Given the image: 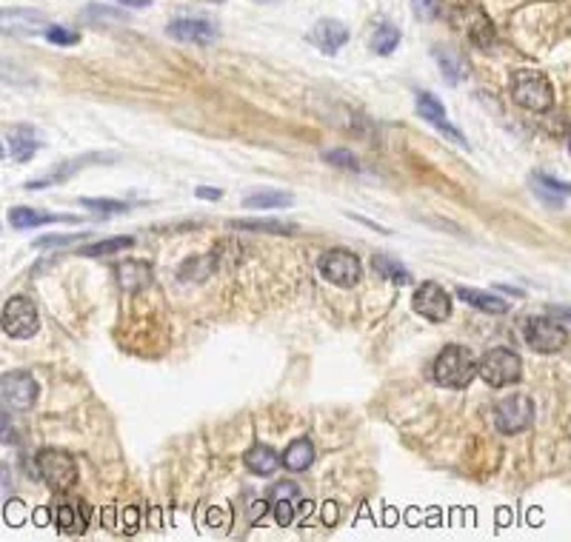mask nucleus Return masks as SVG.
Listing matches in <instances>:
<instances>
[{
    "label": "nucleus",
    "instance_id": "obj_1",
    "mask_svg": "<svg viewBox=\"0 0 571 542\" xmlns=\"http://www.w3.org/2000/svg\"><path fill=\"white\" fill-rule=\"evenodd\" d=\"M434 380L443 388H466L477 377V360L463 345H446L434 360Z\"/></svg>",
    "mask_w": 571,
    "mask_h": 542
},
{
    "label": "nucleus",
    "instance_id": "obj_2",
    "mask_svg": "<svg viewBox=\"0 0 571 542\" xmlns=\"http://www.w3.org/2000/svg\"><path fill=\"white\" fill-rule=\"evenodd\" d=\"M512 97L528 112H548L555 106V89L543 72L520 69L512 75Z\"/></svg>",
    "mask_w": 571,
    "mask_h": 542
},
{
    "label": "nucleus",
    "instance_id": "obj_3",
    "mask_svg": "<svg viewBox=\"0 0 571 542\" xmlns=\"http://www.w3.org/2000/svg\"><path fill=\"white\" fill-rule=\"evenodd\" d=\"M37 474L52 491H69L72 486H77V463L63 448L37 451Z\"/></svg>",
    "mask_w": 571,
    "mask_h": 542
},
{
    "label": "nucleus",
    "instance_id": "obj_4",
    "mask_svg": "<svg viewBox=\"0 0 571 542\" xmlns=\"http://www.w3.org/2000/svg\"><path fill=\"white\" fill-rule=\"evenodd\" d=\"M477 377H483L492 388L515 385L523 377V360L512 349H492L477 363Z\"/></svg>",
    "mask_w": 571,
    "mask_h": 542
},
{
    "label": "nucleus",
    "instance_id": "obj_5",
    "mask_svg": "<svg viewBox=\"0 0 571 542\" xmlns=\"http://www.w3.org/2000/svg\"><path fill=\"white\" fill-rule=\"evenodd\" d=\"M317 271H321L323 280H329L331 286H341V289L357 286V283H361V277H363L361 257L346 251V249L326 251L321 260H317Z\"/></svg>",
    "mask_w": 571,
    "mask_h": 542
},
{
    "label": "nucleus",
    "instance_id": "obj_6",
    "mask_svg": "<svg viewBox=\"0 0 571 542\" xmlns=\"http://www.w3.org/2000/svg\"><path fill=\"white\" fill-rule=\"evenodd\" d=\"M523 340L528 343V349H535L537 354H555L568 343V332L563 322L552 317H532L523 325Z\"/></svg>",
    "mask_w": 571,
    "mask_h": 542
},
{
    "label": "nucleus",
    "instance_id": "obj_7",
    "mask_svg": "<svg viewBox=\"0 0 571 542\" xmlns=\"http://www.w3.org/2000/svg\"><path fill=\"white\" fill-rule=\"evenodd\" d=\"M0 317H4V332L12 340H29L40 329L37 309H35V302L29 297H9Z\"/></svg>",
    "mask_w": 571,
    "mask_h": 542
},
{
    "label": "nucleus",
    "instance_id": "obj_8",
    "mask_svg": "<svg viewBox=\"0 0 571 542\" xmlns=\"http://www.w3.org/2000/svg\"><path fill=\"white\" fill-rule=\"evenodd\" d=\"M535 423V403L525 394H512L497 403L495 425L500 434H520Z\"/></svg>",
    "mask_w": 571,
    "mask_h": 542
},
{
    "label": "nucleus",
    "instance_id": "obj_9",
    "mask_svg": "<svg viewBox=\"0 0 571 542\" xmlns=\"http://www.w3.org/2000/svg\"><path fill=\"white\" fill-rule=\"evenodd\" d=\"M412 309L429 322H446L452 317V297L440 283H423L414 289Z\"/></svg>",
    "mask_w": 571,
    "mask_h": 542
},
{
    "label": "nucleus",
    "instance_id": "obj_10",
    "mask_svg": "<svg viewBox=\"0 0 571 542\" xmlns=\"http://www.w3.org/2000/svg\"><path fill=\"white\" fill-rule=\"evenodd\" d=\"M0 392H4L6 405L26 411L37 400V383L29 372H6L0 377Z\"/></svg>",
    "mask_w": 571,
    "mask_h": 542
},
{
    "label": "nucleus",
    "instance_id": "obj_11",
    "mask_svg": "<svg viewBox=\"0 0 571 542\" xmlns=\"http://www.w3.org/2000/svg\"><path fill=\"white\" fill-rule=\"evenodd\" d=\"M166 32L168 37L180 43H195V46H206V43L218 37V26L206 17H175Z\"/></svg>",
    "mask_w": 571,
    "mask_h": 542
},
{
    "label": "nucleus",
    "instance_id": "obj_12",
    "mask_svg": "<svg viewBox=\"0 0 571 542\" xmlns=\"http://www.w3.org/2000/svg\"><path fill=\"white\" fill-rule=\"evenodd\" d=\"M269 503L274 508V519H278V526L286 528V526L294 523V514H298V508H301V491L294 483H278L271 488Z\"/></svg>",
    "mask_w": 571,
    "mask_h": 542
},
{
    "label": "nucleus",
    "instance_id": "obj_13",
    "mask_svg": "<svg viewBox=\"0 0 571 542\" xmlns=\"http://www.w3.org/2000/svg\"><path fill=\"white\" fill-rule=\"evenodd\" d=\"M309 40H311L314 46L321 49V52L334 55V52L341 49L343 43L349 40V29L341 24V20H334V17H323V20H317L314 29L309 32Z\"/></svg>",
    "mask_w": 571,
    "mask_h": 542
},
{
    "label": "nucleus",
    "instance_id": "obj_14",
    "mask_svg": "<svg viewBox=\"0 0 571 542\" xmlns=\"http://www.w3.org/2000/svg\"><path fill=\"white\" fill-rule=\"evenodd\" d=\"M106 160H117L115 155H87V158H75V160H66V163H60L55 171H49V175L44 178H37V180H29L24 189L29 191H37V189H46V186H55V183H63V180H69L75 171H80L87 163H106Z\"/></svg>",
    "mask_w": 571,
    "mask_h": 542
},
{
    "label": "nucleus",
    "instance_id": "obj_15",
    "mask_svg": "<svg viewBox=\"0 0 571 542\" xmlns=\"http://www.w3.org/2000/svg\"><path fill=\"white\" fill-rule=\"evenodd\" d=\"M9 223L12 229H37V226H49V223H77V217L72 214H49L40 209H29V206H15L9 209Z\"/></svg>",
    "mask_w": 571,
    "mask_h": 542
},
{
    "label": "nucleus",
    "instance_id": "obj_16",
    "mask_svg": "<svg viewBox=\"0 0 571 542\" xmlns=\"http://www.w3.org/2000/svg\"><path fill=\"white\" fill-rule=\"evenodd\" d=\"M417 112L423 115V120H429L434 128H440V132H446L454 143L466 146V140H463V135L457 132V128H452V123H449V118H446V108H443V103H440L434 95H429V92H420V95H417Z\"/></svg>",
    "mask_w": 571,
    "mask_h": 542
},
{
    "label": "nucleus",
    "instance_id": "obj_17",
    "mask_svg": "<svg viewBox=\"0 0 571 542\" xmlns=\"http://www.w3.org/2000/svg\"><path fill=\"white\" fill-rule=\"evenodd\" d=\"M37 148H40V140L35 135V128H26V126H20L15 128L12 135H6V151H4V158L15 160V163H26L37 155Z\"/></svg>",
    "mask_w": 571,
    "mask_h": 542
},
{
    "label": "nucleus",
    "instance_id": "obj_18",
    "mask_svg": "<svg viewBox=\"0 0 571 542\" xmlns=\"http://www.w3.org/2000/svg\"><path fill=\"white\" fill-rule=\"evenodd\" d=\"M243 463H246V468H249L251 474H258V476H271L274 471H278V468L283 465V457H280V454L274 451L271 445L258 443V445H251V448L243 454Z\"/></svg>",
    "mask_w": 571,
    "mask_h": 542
},
{
    "label": "nucleus",
    "instance_id": "obj_19",
    "mask_svg": "<svg viewBox=\"0 0 571 542\" xmlns=\"http://www.w3.org/2000/svg\"><path fill=\"white\" fill-rule=\"evenodd\" d=\"M115 274H117L120 289H126V291H140V289H146L152 283V266L140 263V260H126V263H117Z\"/></svg>",
    "mask_w": 571,
    "mask_h": 542
},
{
    "label": "nucleus",
    "instance_id": "obj_20",
    "mask_svg": "<svg viewBox=\"0 0 571 542\" xmlns=\"http://www.w3.org/2000/svg\"><path fill=\"white\" fill-rule=\"evenodd\" d=\"M457 297L466 302V306H472L477 312H485V314H509V309H512V302H505L503 297L480 291V289H469V286H460Z\"/></svg>",
    "mask_w": 571,
    "mask_h": 542
},
{
    "label": "nucleus",
    "instance_id": "obj_21",
    "mask_svg": "<svg viewBox=\"0 0 571 542\" xmlns=\"http://www.w3.org/2000/svg\"><path fill=\"white\" fill-rule=\"evenodd\" d=\"M535 186H537L535 191L540 194V198L548 206H563V198H571V183L546 175V171H537V175H535Z\"/></svg>",
    "mask_w": 571,
    "mask_h": 542
},
{
    "label": "nucleus",
    "instance_id": "obj_22",
    "mask_svg": "<svg viewBox=\"0 0 571 542\" xmlns=\"http://www.w3.org/2000/svg\"><path fill=\"white\" fill-rule=\"evenodd\" d=\"M4 24H6V32H40V29H49L46 17L37 15V12H26V9H12V12H4Z\"/></svg>",
    "mask_w": 571,
    "mask_h": 542
},
{
    "label": "nucleus",
    "instance_id": "obj_23",
    "mask_svg": "<svg viewBox=\"0 0 571 542\" xmlns=\"http://www.w3.org/2000/svg\"><path fill=\"white\" fill-rule=\"evenodd\" d=\"M314 463V445L309 437L294 440L286 451H283V465L289 471H306Z\"/></svg>",
    "mask_w": 571,
    "mask_h": 542
},
{
    "label": "nucleus",
    "instance_id": "obj_24",
    "mask_svg": "<svg viewBox=\"0 0 571 542\" xmlns=\"http://www.w3.org/2000/svg\"><path fill=\"white\" fill-rule=\"evenodd\" d=\"M294 198L286 191H278V189H266V191H258V194H249L243 200L246 209H286L291 206Z\"/></svg>",
    "mask_w": 571,
    "mask_h": 542
},
{
    "label": "nucleus",
    "instance_id": "obj_25",
    "mask_svg": "<svg viewBox=\"0 0 571 542\" xmlns=\"http://www.w3.org/2000/svg\"><path fill=\"white\" fill-rule=\"evenodd\" d=\"M55 526L66 534H83L87 531V511H77V506H57Z\"/></svg>",
    "mask_w": 571,
    "mask_h": 542
},
{
    "label": "nucleus",
    "instance_id": "obj_26",
    "mask_svg": "<svg viewBox=\"0 0 571 542\" xmlns=\"http://www.w3.org/2000/svg\"><path fill=\"white\" fill-rule=\"evenodd\" d=\"M434 60L440 63L443 75H446L449 83H460L463 77H466V63H463V57L452 49H434Z\"/></svg>",
    "mask_w": 571,
    "mask_h": 542
},
{
    "label": "nucleus",
    "instance_id": "obj_27",
    "mask_svg": "<svg viewBox=\"0 0 571 542\" xmlns=\"http://www.w3.org/2000/svg\"><path fill=\"white\" fill-rule=\"evenodd\" d=\"M372 266H374V271H377L380 277L392 280V283H397V286H406V283H412V274H409V269H403L400 263H394L392 257L377 254V257L372 260Z\"/></svg>",
    "mask_w": 571,
    "mask_h": 542
},
{
    "label": "nucleus",
    "instance_id": "obj_28",
    "mask_svg": "<svg viewBox=\"0 0 571 542\" xmlns=\"http://www.w3.org/2000/svg\"><path fill=\"white\" fill-rule=\"evenodd\" d=\"M135 246V237H112V240H97L92 246H83L77 254L80 257H106V254H117Z\"/></svg>",
    "mask_w": 571,
    "mask_h": 542
},
{
    "label": "nucleus",
    "instance_id": "obj_29",
    "mask_svg": "<svg viewBox=\"0 0 571 542\" xmlns=\"http://www.w3.org/2000/svg\"><path fill=\"white\" fill-rule=\"evenodd\" d=\"M231 229L240 231H266V234H291L298 231L291 223H280V220H231Z\"/></svg>",
    "mask_w": 571,
    "mask_h": 542
},
{
    "label": "nucleus",
    "instance_id": "obj_30",
    "mask_svg": "<svg viewBox=\"0 0 571 542\" xmlns=\"http://www.w3.org/2000/svg\"><path fill=\"white\" fill-rule=\"evenodd\" d=\"M397 43H400V32L389 24L383 26H377V32L372 35V49L377 55H392L397 49Z\"/></svg>",
    "mask_w": 571,
    "mask_h": 542
},
{
    "label": "nucleus",
    "instance_id": "obj_31",
    "mask_svg": "<svg viewBox=\"0 0 571 542\" xmlns=\"http://www.w3.org/2000/svg\"><path fill=\"white\" fill-rule=\"evenodd\" d=\"M80 206L89 209V211H100V214H123L129 211V206L120 203V200H109V198H80Z\"/></svg>",
    "mask_w": 571,
    "mask_h": 542
},
{
    "label": "nucleus",
    "instance_id": "obj_32",
    "mask_svg": "<svg viewBox=\"0 0 571 542\" xmlns=\"http://www.w3.org/2000/svg\"><path fill=\"white\" fill-rule=\"evenodd\" d=\"M323 160L337 166V169H346V171H357L361 169V163H357V158L352 155V151L346 148H331V151H323Z\"/></svg>",
    "mask_w": 571,
    "mask_h": 542
},
{
    "label": "nucleus",
    "instance_id": "obj_33",
    "mask_svg": "<svg viewBox=\"0 0 571 542\" xmlns=\"http://www.w3.org/2000/svg\"><path fill=\"white\" fill-rule=\"evenodd\" d=\"M44 35L49 43H55V46H75V43H80V32L66 29V26H49Z\"/></svg>",
    "mask_w": 571,
    "mask_h": 542
},
{
    "label": "nucleus",
    "instance_id": "obj_34",
    "mask_svg": "<svg viewBox=\"0 0 571 542\" xmlns=\"http://www.w3.org/2000/svg\"><path fill=\"white\" fill-rule=\"evenodd\" d=\"M4 519H6V526H24V519H26V511H24V503L20 500H9L6 503V511H4Z\"/></svg>",
    "mask_w": 571,
    "mask_h": 542
},
{
    "label": "nucleus",
    "instance_id": "obj_35",
    "mask_svg": "<svg viewBox=\"0 0 571 542\" xmlns=\"http://www.w3.org/2000/svg\"><path fill=\"white\" fill-rule=\"evenodd\" d=\"M83 234H66V237H44V240H37L35 246L37 249H46V246H66V243H72V240H80Z\"/></svg>",
    "mask_w": 571,
    "mask_h": 542
},
{
    "label": "nucleus",
    "instance_id": "obj_36",
    "mask_svg": "<svg viewBox=\"0 0 571 542\" xmlns=\"http://www.w3.org/2000/svg\"><path fill=\"white\" fill-rule=\"evenodd\" d=\"M120 523H123V531L126 534H135L138 531V508H126L120 514Z\"/></svg>",
    "mask_w": 571,
    "mask_h": 542
},
{
    "label": "nucleus",
    "instance_id": "obj_37",
    "mask_svg": "<svg viewBox=\"0 0 571 542\" xmlns=\"http://www.w3.org/2000/svg\"><path fill=\"white\" fill-rule=\"evenodd\" d=\"M414 12L420 17H432L437 12V0H414Z\"/></svg>",
    "mask_w": 571,
    "mask_h": 542
},
{
    "label": "nucleus",
    "instance_id": "obj_38",
    "mask_svg": "<svg viewBox=\"0 0 571 542\" xmlns=\"http://www.w3.org/2000/svg\"><path fill=\"white\" fill-rule=\"evenodd\" d=\"M195 194L200 200H220L223 198V191L220 189H211V186H200V189H195Z\"/></svg>",
    "mask_w": 571,
    "mask_h": 542
},
{
    "label": "nucleus",
    "instance_id": "obj_39",
    "mask_svg": "<svg viewBox=\"0 0 571 542\" xmlns=\"http://www.w3.org/2000/svg\"><path fill=\"white\" fill-rule=\"evenodd\" d=\"M337 516H341L337 506H334V503H326V506H323V523H326V526H334V523H337Z\"/></svg>",
    "mask_w": 571,
    "mask_h": 542
},
{
    "label": "nucleus",
    "instance_id": "obj_40",
    "mask_svg": "<svg viewBox=\"0 0 571 542\" xmlns=\"http://www.w3.org/2000/svg\"><path fill=\"white\" fill-rule=\"evenodd\" d=\"M548 314L557 317L560 322L563 320H571V306H548Z\"/></svg>",
    "mask_w": 571,
    "mask_h": 542
},
{
    "label": "nucleus",
    "instance_id": "obj_41",
    "mask_svg": "<svg viewBox=\"0 0 571 542\" xmlns=\"http://www.w3.org/2000/svg\"><path fill=\"white\" fill-rule=\"evenodd\" d=\"M117 4H123V6H135V9H143V6H149L152 0H117Z\"/></svg>",
    "mask_w": 571,
    "mask_h": 542
},
{
    "label": "nucleus",
    "instance_id": "obj_42",
    "mask_svg": "<svg viewBox=\"0 0 571 542\" xmlns=\"http://www.w3.org/2000/svg\"><path fill=\"white\" fill-rule=\"evenodd\" d=\"M568 155H571V138H568Z\"/></svg>",
    "mask_w": 571,
    "mask_h": 542
}]
</instances>
